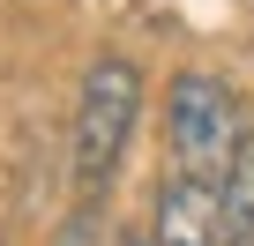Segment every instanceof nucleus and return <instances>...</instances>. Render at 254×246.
I'll use <instances>...</instances> for the list:
<instances>
[{
	"label": "nucleus",
	"mask_w": 254,
	"mask_h": 246,
	"mask_svg": "<svg viewBox=\"0 0 254 246\" xmlns=\"http://www.w3.org/2000/svg\"><path fill=\"white\" fill-rule=\"evenodd\" d=\"M135 119H142V67L127 60V52H97L82 67L75 127H67V187H75V209H105L112 201L120 157H127V142H135Z\"/></svg>",
	"instance_id": "nucleus-1"
},
{
	"label": "nucleus",
	"mask_w": 254,
	"mask_h": 246,
	"mask_svg": "<svg viewBox=\"0 0 254 246\" xmlns=\"http://www.w3.org/2000/svg\"><path fill=\"white\" fill-rule=\"evenodd\" d=\"M165 149H172V172L224 194V179H232V164L247 149V112H239L224 75H209V67L172 75V90H165Z\"/></svg>",
	"instance_id": "nucleus-2"
},
{
	"label": "nucleus",
	"mask_w": 254,
	"mask_h": 246,
	"mask_svg": "<svg viewBox=\"0 0 254 246\" xmlns=\"http://www.w3.org/2000/svg\"><path fill=\"white\" fill-rule=\"evenodd\" d=\"M217 231H224L217 187H202L187 172H165L157 179V209H150V246H217Z\"/></svg>",
	"instance_id": "nucleus-3"
},
{
	"label": "nucleus",
	"mask_w": 254,
	"mask_h": 246,
	"mask_svg": "<svg viewBox=\"0 0 254 246\" xmlns=\"http://www.w3.org/2000/svg\"><path fill=\"white\" fill-rule=\"evenodd\" d=\"M217 209H224L217 246H254V127H247V149H239V164H232V179H224Z\"/></svg>",
	"instance_id": "nucleus-4"
},
{
	"label": "nucleus",
	"mask_w": 254,
	"mask_h": 246,
	"mask_svg": "<svg viewBox=\"0 0 254 246\" xmlns=\"http://www.w3.org/2000/svg\"><path fill=\"white\" fill-rule=\"evenodd\" d=\"M53 246H112L105 239V224H97V209H75L60 231H53Z\"/></svg>",
	"instance_id": "nucleus-5"
},
{
	"label": "nucleus",
	"mask_w": 254,
	"mask_h": 246,
	"mask_svg": "<svg viewBox=\"0 0 254 246\" xmlns=\"http://www.w3.org/2000/svg\"><path fill=\"white\" fill-rule=\"evenodd\" d=\"M112 246H150V231H120V239H112Z\"/></svg>",
	"instance_id": "nucleus-6"
}]
</instances>
